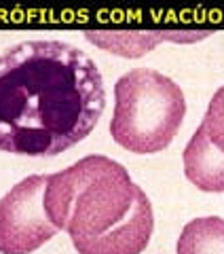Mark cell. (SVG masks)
Segmentation results:
<instances>
[{
	"mask_svg": "<svg viewBox=\"0 0 224 254\" xmlns=\"http://www.w3.org/2000/svg\"><path fill=\"white\" fill-rule=\"evenodd\" d=\"M178 254H224V218L205 216L184 225L175 246Z\"/></svg>",
	"mask_w": 224,
	"mask_h": 254,
	"instance_id": "obj_7",
	"label": "cell"
},
{
	"mask_svg": "<svg viewBox=\"0 0 224 254\" xmlns=\"http://www.w3.org/2000/svg\"><path fill=\"white\" fill-rule=\"evenodd\" d=\"M186 115V100L169 76L153 68L125 72L114 85L112 140L135 155L161 153L173 142Z\"/></svg>",
	"mask_w": 224,
	"mask_h": 254,
	"instance_id": "obj_3",
	"label": "cell"
},
{
	"mask_svg": "<svg viewBox=\"0 0 224 254\" xmlns=\"http://www.w3.org/2000/svg\"><path fill=\"white\" fill-rule=\"evenodd\" d=\"M201 125L207 133V138L214 142V146L224 153V85L210 100Z\"/></svg>",
	"mask_w": 224,
	"mask_h": 254,
	"instance_id": "obj_8",
	"label": "cell"
},
{
	"mask_svg": "<svg viewBox=\"0 0 224 254\" xmlns=\"http://www.w3.org/2000/svg\"><path fill=\"white\" fill-rule=\"evenodd\" d=\"M184 176L199 190L205 193H224V153L207 138L203 125L197 127L182 153Z\"/></svg>",
	"mask_w": 224,
	"mask_h": 254,
	"instance_id": "obj_6",
	"label": "cell"
},
{
	"mask_svg": "<svg viewBox=\"0 0 224 254\" xmlns=\"http://www.w3.org/2000/svg\"><path fill=\"white\" fill-rule=\"evenodd\" d=\"M45 210L78 254H140L155 231L146 193L121 163L104 155L47 174Z\"/></svg>",
	"mask_w": 224,
	"mask_h": 254,
	"instance_id": "obj_2",
	"label": "cell"
},
{
	"mask_svg": "<svg viewBox=\"0 0 224 254\" xmlns=\"http://www.w3.org/2000/svg\"><path fill=\"white\" fill-rule=\"evenodd\" d=\"M47 176H28L0 199V254H32L59 231L45 210Z\"/></svg>",
	"mask_w": 224,
	"mask_h": 254,
	"instance_id": "obj_4",
	"label": "cell"
},
{
	"mask_svg": "<svg viewBox=\"0 0 224 254\" xmlns=\"http://www.w3.org/2000/svg\"><path fill=\"white\" fill-rule=\"evenodd\" d=\"M106 108L102 72L63 41H23L0 55V150L55 157L93 131Z\"/></svg>",
	"mask_w": 224,
	"mask_h": 254,
	"instance_id": "obj_1",
	"label": "cell"
},
{
	"mask_svg": "<svg viewBox=\"0 0 224 254\" xmlns=\"http://www.w3.org/2000/svg\"><path fill=\"white\" fill-rule=\"evenodd\" d=\"M210 30H85V38L121 58H142L159 43H197Z\"/></svg>",
	"mask_w": 224,
	"mask_h": 254,
	"instance_id": "obj_5",
	"label": "cell"
}]
</instances>
